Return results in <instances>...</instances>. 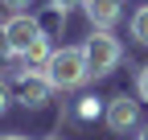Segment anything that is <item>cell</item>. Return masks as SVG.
<instances>
[{
	"instance_id": "e0dca14e",
	"label": "cell",
	"mask_w": 148,
	"mask_h": 140,
	"mask_svg": "<svg viewBox=\"0 0 148 140\" xmlns=\"http://www.w3.org/2000/svg\"><path fill=\"white\" fill-rule=\"evenodd\" d=\"M0 140H29V136H21V132H8V136H0Z\"/></svg>"
},
{
	"instance_id": "4fadbf2b",
	"label": "cell",
	"mask_w": 148,
	"mask_h": 140,
	"mask_svg": "<svg viewBox=\"0 0 148 140\" xmlns=\"http://www.w3.org/2000/svg\"><path fill=\"white\" fill-rule=\"evenodd\" d=\"M136 86H140V99L148 103V66H140V78H136Z\"/></svg>"
},
{
	"instance_id": "9a60e30c",
	"label": "cell",
	"mask_w": 148,
	"mask_h": 140,
	"mask_svg": "<svg viewBox=\"0 0 148 140\" xmlns=\"http://www.w3.org/2000/svg\"><path fill=\"white\" fill-rule=\"evenodd\" d=\"M0 4H4V8H12V12H25L33 0H0Z\"/></svg>"
},
{
	"instance_id": "8992f818",
	"label": "cell",
	"mask_w": 148,
	"mask_h": 140,
	"mask_svg": "<svg viewBox=\"0 0 148 140\" xmlns=\"http://www.w3.org/2000/svg\"><path fill=\"white\" fill-rule=\"evenodd\" d=\"M82 12H86L90 29H115L123 16V0H86Z\"/></svg>"
},
{
	"instance_id": "8fae6325",
	"label": "cell",
	"mask_w": 148,
	"mask_h": 140,
	"mask_svg": "<svg viewBox=\"0 0 148 140\" xmlns=\"http://www.w3.org/2000/svg\"><path fill=\"white\" fill-rule=\"evenodd\" d=\"M16 62V49H12V41H8V29L0 25V70H8Z\"/></svg>"
},
{
	"instance_id": "5b68a950",
	"label": "cell",
	"mask_w": 148,
	"mask_h": 140,
	"mask_svg": "<svg viewBox=\"0 0 148 140\" xmlns=\"http://www.w3.org/2000/svg\"><path fill=\"white\" fill-rule=\"evenodd\" d=\"M4 29H8V41H12V49H16V58H21V54H25V49H29L37 37H45L33 12H12V21H8Z\"/></svg>"
},
{
	"instance_id": "ba28073f",
	"label": "cell",
	"mask_w": 148,
	"mask_h": 140,
	"mask_svg": "<svg viewBox=\"0 0 148 140\" xmlns=\"http://www.w3.org/2000/svg\"><path fill=\"white\" fill-rule=\"evenodd\" d=\"M103 111H107V103L95 99V95H82L78 103H74V115H78V119H99Z\"/></svg>"
},
{
	"instance_id": "7c38bea8",
	"label": "cell",
	"mask_w": 148,
	"mask_h": 140,
	"mask_svg": "<svg viewBox=\"0 0 148 140\" xmlns=\"http://www.w3.org/2000/svg\"><path fill=\"white\" fill-rule=\"evenodd\" d=\"M8 103H12V91H8V82H4V78H0V115H4V111H8Z\"/></svg>"
},
{
	"instance_id": "2e32d148",
	"label": "cell",
	"mask_w": 148,
	"mask_h": 140,
	"mask_svg": "<svg viewBox=\"0 0 148 140\" xmlns=\"http://www.w3.org/2000/svg\"><path fill=\"white\" fill-rule=\"evenodd\" d=\"M136 140H148V124H140V128H136Z\"/></svg>"
},
{
	"instance_id": "7a4b0ae2",
	"label": "cell",
	"mask_w": 148,
	"mask_h": 140,
	"mask_svg": "<svg viewBox=\"0 0 148 140\" xmlns=\"http://www.w3.org/2000/svg\"><path fill=\"white\" fill-rule=\"evenodd\" d=\"M82 49H86V62H90V74H95V78L111 74V70L123 62V45H119V37L111 29H95L82 41Z\"/></svg>"
},
{
	"instance_id": "ac0fdd59",
	"label": "cell",
	"mask_w": 148,
	"mask_h": 140,
	"mask_svg": "<svg viewBox=\"0 0 148 140\" xmlns=\"http://www.w3.org/2000/svg\"><path fill=\"white\" fill-rule=\"evenodd\" d=\"M45 140H62V136H45Z\"/></svg>"
},
{
	"instance_id": "6da1fadb",
	"label": "cell",
	"mask_w": 148,
	"mask_h": 140,
	"mask_svg": "<svg viewBox=\"0 0 148 140\" xmlns=\"http://www.w3.org/2000/svg\"><path fill=\"white\" fill-rule=\"evenodd\" d=\"M41 74L49 78L53 91H78V86H86L90 78H95L82 45H62V49H53V58H49V66L41 70Z\"/></svg>"
},
{
	"instance_id": "30bf717a",
	"label": "cell",
	"mask_w": 148,
	"mask_h": 140,
	"mask_svg": "<svg viewBox=\"0 0 148 140\" xmlns=\"http://www.w3.org/2000/svg\"><path fill=\"white\" fill-rule=\"evenodd\" d=\"M132 37H136L140 45H148V4H140V8L132 12Z\"/></svg>"
},
{
	"instance_id": "9c48e42d",
	"label": "cell",
	"mask_w": 148,
	"mask_h": 140,
	"mask_svg": "<svg viewBox=\"0 0 148 140\" xmlns=\"http://www.w3.org/2000/svg\"><path fill=\"white\" fill-rule=\"evenodd\" d=\"M37 25H41V33H45V37H58V25H66V12L49 4L41 16H37Z\"/></svg>"
},
{
	"instance_id": "52a82bcc",
	"label": "cell",
	"mask_w": 148,
	"mask_h": 140,
	"mask_svg": "<svg viewBox=\"0 0 148 140\" xmlns=\"http://www.w3.org/2000/svg\"><path fill=\"white\" fill-rule=\"evenodd\" d=\"M49 58H53V41H49V37H37L25 54H21V66H25V70H45Z\"/></svg>"
},
{
	"instance_id": "3957f363",
	"label": "cell",
	"mask_w": 148,
	"mask_h": 140,
	"mask_svg": "<svg viewBox=\"0 0 148 140\" xmlns=\"http://www.w3.org/2000/svg\"><path fill=\"white\" fill-rule=\"evenodd\" d=\"M103 119H107V128L115 132V136H127V132L140 128V103L132 95H115V99H107Z\"/></svg>"
},
{
	"instance_id": "277c9868",
	"label": "cell",
	"mask_w": 148,
	"mask_h": 140,
	"mask_svg": "<svg viewBox=\"0 0 148 140\" xmlns=\"http://www.w3.org/2000/svg\"><path fill=\"white\" fill-rule=\"evenodd\" d=\"M16 95H21V103L25 107H45L49 103V95H53V86H49V78L41 74V70H16Z\"/></svg>"
},
{
	"instance_id": "5bb4252c",
	"label": "cell",
	"mask_w": 148,
	"mask_h": 140,
	"mask_svg": "<svg viewBox=\"0 0 148 140\" xmlns=\"http://www.w3.org/2000/svg\"><path fill=\"white\" fill-rule=\"evenodd\" d=\"M49 4H53V8H62V12H70V8H82L86 0H49Z\"/></svg>"
}]
</instances>
